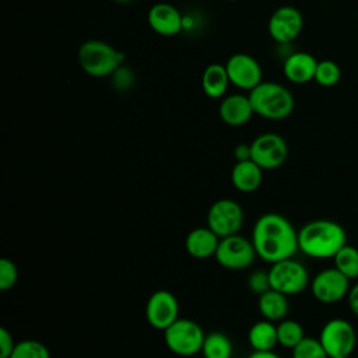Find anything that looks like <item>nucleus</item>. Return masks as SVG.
Instances as JSON below:
<instances>
[{
  "label": "nucleus",
  "mask_w": 358,
  "mask_h": 358,
  "mask_svg": "<svg viewBox=\"0 0 358 358\" xmlns=\"http://www.w3.org/2000/svg\"><path fill=\"white\" fill-rule=\"evenodd\" d=\"M245 220L242 206L232 199L214 201L207 211V227L220 238L239 234Z\"/></svg>",
  "instance_id": "8"
},
{
  "label": "nucleus",
  "mask_w": 358,
  "mask_h": 358,
  "mask_svg": "<svg viewBox=\"0 0 358 358\" xmlns=\"http://www.w3.org/2000/svg\"><path fill=\"white\" fill-rule=\"evenodd\" d=\"M252 161L263 171L280 168L288 157V145L282 136L277 133H262L252 143Z\"/></svg>",
  "instance_id": "10"
},
{
  "label": "nucleus",
  "mask_w": 358,
  "mask_h": 358,
  "mask_svg": "<svg viewBox=\"0 0 358 358\" xmlns=\"http://www.w3.org/2000/svg\"><path fill=\"white\" fill-rule=\"evenodd\" d=\"M77 59L88 76L108 77L123 64L124 55L108 42L91 39L78 48Z\"/></svg>",
  "instance_id": "4"
},
{
  "label": "nucleus",
  "mask_w": 358,
  "mask_h": 358,
  "mask_svg": "<svg viewBox=\"0 0 358 358\" xmlns=\"http://www.w3.org/2000/svg\"><path fill=\"white\" fill-rule=\"evenodd\" d=\"M263 182V169L252 159L235 162L231 169V183L241 193H252Z\"/></svg>",
  "instance_id": "19"
},
{
  "label": "nucleus",
  "mask_w": 358,
  "mask_h": 358,
  "mask_svg": "<svg viewBox=\"0 0 358 358\" xmlns=\"http://www.w3.org/2000/svg\"><path fill=\"white\" fill-rule=\"evenodd\" d=\"M10 358H50V352L42 341L27 338L15 344Z\"/></svg>",
  "instance_id": "26"
},
{
  "label": "nucleus",
  "mask_w": 358,
  "mask_h": 358,
  "mask_svg": "<svg viewBox=\"0 0 358 358\" xmlns=\"http://www.w3.org/2000/svg\"><path fill=\"white\" fill-rule=\"evenodd\" d=\"M291 351L292 358H329L320 340L313 337H305Z\"/></svg>",
  "instance_id": "28"
},
{
  "label": "nucleus",
  "mask_w": 358,
  "mask_h": 358,
  "mask_svg": "<svg viewBox=\"0 0 358 358\" xmlns=\"http://www.w3.org/2000/svg\"><path fill=\"white\" fill-rule=\"evenodd\" d=\"M347 302L351 313L358 317V282L350 288L347 295Z\"/></svg>",
  "instance_id": "34"
},
{
  "label": "nucleus",
  "mask_w": 358,
  "mask_h": 358,
  "mask_svg": "<svg viewBox=\"0 0 358 358\" xmlns=\"http://www.w3.org/2000/svg\"><path fill=\"white\" fill-rule=\"evenodd\" d=\"M334 267L350 280L358 278V249L345 243L333 257Z\"/></svg>",
  "instance_id": "25"
},
{
  "label": "nucleus",
  "mask_w": 358,
  "mask_h": 358,
  "mask_svg": "<svg viewBox=\"0 0 358 358\" xmlns=\"http://www.w3.org/2000/svg\"><path fill=\"white\" fill-rule=\"evenodd\" d=\"M357 280H358V278H357Z\"/></svg>",
  "instance_id": "39"
},
{
  "label": "nucleus",
  "mask_w": 358,
  "mask_h": 358,
  "mask_svg": "<svg viewBox=\"0 0 358 358\" xmlns=\"http://www.w3.org/2000/svg\"><path fill=\"white\" fill-rule=\"evenodd\" d=\"M112 83L116 90H129L134 83V74L127 66H120L115 73L112 74Z\"/></svg>",
  "instance_id": "31"
},
{
  "label": "nucleus",
  "mask_w": 358,
  "mask_h": 358,
  "mask_svg": "<svg viewBox=\"0 0 358 358\" xmlns=\"http://www.w3.org/2000/svg\"><path fill=\"white\" fill-rule=\"evenodd\" d=\"M257 309L263 319L270 322H281L287 317L289 310L288 295L270 288L257 296Z\"/></svg>",
  "instance_id": "20"
},
{
  "label": "nucleus",
  "mask_w": 358,
  "mask_h": 358,
  "mask_svg": "<svg viewBox=\"0 0 358 358\" xmlns=\"http://www.w3.org/2000/svg\"><path fill=\"white\" fill-rule=\"evenodd\" d=\"M234 158H235L236 162L252 159L250 144H246V143H239V144H236L235 148H234Z\"/></svg>",
  "instance_id": "33"
},
{
  "label": "nucleus",
  "mask_w": 358,
  "mask_h": 358,
  "mask_svg": "<svg viewBox=\"0 0 358 358\" xmlns=\"http://www.w3.org/2000/svg\"><path fill=\"white\" fill-rule=\"evenodd\" d=\"M147 20L151 29L162 36L178 35L185 25L182 13L175 6L165 1L155 3L148 10Z\"/></svg>",
  "instance_id": "15"
},
{
  "label": "nucleus",
  "mask_w": 358,
  "mask_h": 358,
  "mask_svg": "<svg viewBox=\"0 0 358 358\" xmlns=\"http://www.w3.org/2000/svg\"><path fill=\"white\" fill-rule=\"evenodd\" d=\"M225 1H236V0H225Z\"/></svg>",
  "instance_id": "38"
},
{
  "label": "nucleus",
  "mask_w": 358,
  "mask_h": 358,
  "mask_svg": "<svg viewBox=\"0 0 358 358\" xmlns=\"http://www.w3.org/2000/svg\"><path fill=\"white\" fill-rule=\"evenodd\" d=\"M232 350V343L227 334L213 331L204 337L201 355L204 358H231Z\"/></svg>",
  "instance_id": "23"
},
{
  "label": "nucleus",
  "mask_w": 358,
  "mask_h": 358,
  "mask_svg": "<svg viewBox=\"0 0 358 358\" xmlns=\"http://www.w3.org/2000/svg\"><path fill=\"white\" fill-rule=\"evenodd\" d=\"M305 331L303 327L299 322L294 319H282L277 324V338L278 344L284 348L292 350L296 347L303 338H305Z\"/></svg>",
  "instance_id": "24"
},
{
  "label": "nucleus",
  "mask_w": 358,
  "mask_h": 358,
  "mask_svg": "<svg viewBox=\"0 0 358 358\" xmlns=\"http://www.w3.org/2000/svg\"><path fill=\"white\" fill-rule=\"evenodd\" d=\"M225 69L232 85L250 91L263 81L260 63L248 53H234L225 63Z\"/></svg>",
  "instance_id": "14"
},
{
  "label": "nucleus",
  "mask_w": 358,
  "mask_h": 358,
  "mask_svg": "<svg viewBox=\"0 0 358 358\" xmlns=\"http://www.w3.org/2000/svg\"><path fill=\"white\" fill-rule=\"evenodd\" d=\"M18 281V268L11 259H0V289L8 291Z\"/></svg>",
  "instance_id": "29"
},
{
  "label": "nucleus",
  "mask_w": 358,
  "mask_h": 358,
  "mask_svg": "<svg viewBox=\"0 0 358 358\" xmlns=\"http://www.w3.org/2000/svg\"><path fill=\"white\" fill-rule=\"evenodd\" d=\"M218 115L221 120L232 127L246 124L255 115L249 95L245 94H232L220 102Z\"/></svg>",
  "instance_id": "16"
},
{
  "label": "nucleus",
  "mask_w": 358,
  "mask_h": 358,
  "mask_svg": "<svg viewBox=\"0 0 358 358\" xmlns=\"http://www.w3.org/2000/svg\"><path fill=\"white\" fill-rule=\"evenodd\" d=\"M248 341L253 351H270L278 344L277 324L267 319L257 320L248 331Z\"/></svg>",
  "instance_id": "22"
},
{
  "label": "nucleus",
  "mask_w": 358,
  "mask_h": 358,
  "mask_svg": "<svg viewBox=\"0 0 358 358\" xmlns=\"http://www.w3.org/2000/svg\"><path fill=\"white\" fill-rule=\"evenodd\" d=\"M15 344L13 334L6 327H0V358H10Z\"/></svg>",
  "instance_id": "32"
},
{
  "label": "nucleus",
  "mask_w": 358,
  "mask_h": 358,
  "mask_svg": "<svg viewBox=\"0 0 358 358\" xmlns=\"http://www.w3.org/2000/svg\"><path fill=\"white\" fill-rule=\"evenodd\" d=\"M350 278L334 266L323 268L310 280V291L316 301L322 303H336L347 298L350 291Z\"/></svg>",
  "instance_id": "11"
},
{
  "label": "nucleus",
  "mask_w": 358,
  "mask_h": 358,
  "mask_svg": "<svg viewBox=\"0 0 358 358\" xmlns=\"http://www.w3.org/2000/svg\"><path fill=\"white\" fill-rule=\"evenodd\" d=\"M317 60L308 52L289 53L282 64L285 78L294 84H306L315 78Z\"/></svg>",
  "instance_id": "17"
},
{
  "label": "nucleus",
  "mask_w": 358,
  "mask_h": 358,
  "mask_svg": "<svg viewBox=\"0 0 358 358\" xmlns=\"http://www.w3.org/2000/svg\"><path fill=\"white\" fill-rule=\"evenodd\" d=\"M229 84L231 81H229L225 64L211 63L204 69L201 74L203 92L211 99L222 98Z\"/></svg>",
  "instance_id": "21"
},
{
  "label": "nucleus",
  "mask_w": 358,
  "mask_h": 358,
  "mask_svg": "<svg viewBox=\"0 0 358 358\" xmlns=\"http://www.w3.org/2000/svg\"><path fill=\"white\" fill-rule=\"evenodd\" d=\"M248 358H281L273 350L270 351H253Z\"/></svg>",
  "instance_id": "35"
},
{
  "label": "nucleus",
  "mask_w": 358,
  "mask_h": 358,
  "mask_svg": "<svg viewBox=\"0 0 358 358\" xmlns=\"http://www.w3.org/2000/svg\"><path fill=\"white\" fill-rule=\"evenodd\" d=\"M249 98L255 113L268 120H282L288 117L295 106L291 91L274 81H262L249 91Z\"/></svg>",
  "instance_id": "3"
},
{
  "label": "nucleus",
  "mask_w": 358,
  "mask_h": 358,
  "mask_svg": "<svg viewBox=\"0 0 358 358\" xmlns=\"http://www.w3.org/2000/svg\"><path fill=\"white\" fill-rule=\"evenodd\" d=\"M341 78V69L340 66L333 60H320L316 66L315 73V81L322 87H333L336 85Z\"/></svg>",
  "instance_id": "27"
},
{
  "label": "nucleus",
  "mask_w": 358,
  "mask_h": 358,
  "mask_svg": "<svg viewBox=\"0 0 358 358\" xmlns=\"http://www.w3.org/2000/svg\"><path fill=\"white\" fill-rule=\"evenodd\" d=\"M204 337L201 326L186 317H179L164 330L165 345L179 357H193L201 352Z\"/></svg>",
  "instance_id": "5"
},
{
  "label": "nucleus",
  "mask_w": 358,
  "mask_h": 358,
  "mask_svg": "<svg viewBox=\"0 0 358 358\" xmlns=\"http://www.w3.org/2000/svg\"><path fill=\"white\" fill-rule=\"evenodd\" d=\"M220 239L221 238L214 231H211L207 225L197 227L186 235L185 249L187 255L194 259L203 260V259L214 257Z\"/></svg>",
  "instance_id": "18"
},
{
  "label": "nucleus",
  "mask_w": 358,
  "mask_h": 358,
  "mask_svg": "<svg viewBox=\"0 0 358 358\" xmlns=\"http://www.w3.org/2000/svg\"><path fill=\"white\" fill-rule=\"evenodd\" d=\"M250 239L257 257L270 264L294 257L299 250L298 231L278 213L260 215L253 225Z\"/></svg>",
  "instance_id": "1"
},
{
  "label": "nucleus",
  "mask_w": 358,
  "mask_h": 358,
  "mask_svg": "<svg viewBox=\"0 0 358 358\" xmlns=\"http://www.w3.org/2000/svg\"><path fill=\"white\" fill-rule=\"evenodd\" d=\"M145 319L155 330L168 329L179 319V302L176 296L166 289H158L150 295L145 303Z\"/></svg>",
  "instance_id": "12"
},
{
  "label": "nucleus",
  "mask_w": 358,
  "mask_h": 358,
  "mask_svg": "<svg viewBox=\"0 0 358 358\" xmlns=\"http://www.w3.org/2000/svg\"><path fill=\"white\" fill-rule=\"evenodd\" d=\"M113 1H116V3H130L133 0H113Z\"/></svg>",
  "instance_id": "36"
},
{
  "label": "nucleus",
  "mask_w": 358,
  "mask_h": 358,
  "mask_svg": "<svg viewBox=\"0 0 358 358\" xmlns=\"http://www.w3.org/2000/svg\"><path fill=\"white\" fill-rule=\"evenodd\" d=\"M270 285L285 295H295L310 285L308 268L294 257L275 262L268 268Z\"/></svg>",
  "instance_id": "6"
},
{
  "label": "nucleus",
  "mask_w": 358,
  "mask_h": 358,
  "mask_svg": "<svg viewBox=\"0 0 358 358\" xmlns=\"http://www.w3.org/2000/svg\"><path fill=\"white\" fill-rule=\"evenodd\" d=\"M329 358H348L345 355H333V357H329Z\"/></svg>",
  "instance_id": "37"
},
{
  "label": "nucleus",
  "mask_w": 358,
  "mask_h": 358,
  "mask_svg": "<svg viewBox=\"0 0 358 358\" xmlns=\"http://www.w3.org/2000/svg\"><path fill=\"white\" fill-rule=\"evenodd\" d=\"M268 34L278 45L291 43L303 28L301 11L292 6H281L268 18Z\"/></svg>",
  "instance_id": "13"
},
{
  "label": "nucleus",
  "mask_w": 358,
  "mask_h": 358,
  "mask_svg": "<svg viewBox=\"0 0 358 358\" xmlns=\"http://www.w3.org/2000/svg\"><path fill=\"white\" fill-rule=\"evenodd\" d=\"M345 243V229L333 220H312L298 229L299 252L312 259H333Z\"/></svg>",
  "instance_id": "2"
},
{
  "label": "nucleus",
  "mask_w": 358,
  "mask_h": 358,
  "mask_svg": "<svg viewBox=\"0 0 358 358\" xmlns=\"http://www.w3.org/2000/svg\"><path fill=\"white\" fill-rule=\"evenodd\" d=\"M248 288L257 296L262 295L263 292L268 291L271 288L268 270H255V271H252L248 277Z\"/></svg>",
  "instance_id": "30"
},
{
  "label": "nucleus",
  "mask_w": 358,
  "mask_h": 358,
  "mask_svg": "<svg viewBox=\"0 0 358 358\" xmlns=\"http://www.w3.org/2000/svg\"><path fill=\"white\" fill-rule=\"evenodd\" d=\"M257 253L252 243V239L235 234L220 239L214 259L227 270H245L249 268Z\"/></svg>",
  "instance_id": "7"
},
{
  "label": "nucleus",
  "mask_w": 358,
  "mask_h": 358,
  "mask_svg": "<svg viewBox=\"0 0 358 358\" xmlns=\"http://www.w3.org/2000/svg\"><path fill=\"white\" fill-rule=\"evenodd\" d=\"M319 340L329 357H350L357 345V333L354 326L341 317H333L324 323Z\"/></svg>",
  "instance_id": "9"
}]
</instances>
